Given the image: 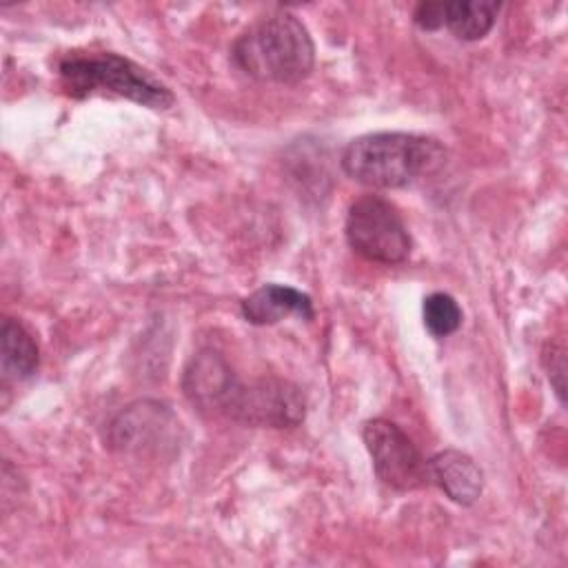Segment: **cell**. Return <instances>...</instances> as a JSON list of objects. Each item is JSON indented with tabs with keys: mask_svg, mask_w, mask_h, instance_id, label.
<instances>
[{
	"mask_svg": "<svg viewBox=\"0 0 568 568\" xmlns=\"http://www.w3.org/2000/svg\"><path fill=\"white\" fill-rule=\"evenodd\" d=\"M175 426L180 422L164 404L142 399L109 422L104 442L120 453H160L164 444H173Z\"/></svg>",
	"mask_w": 568,
	"mask_h": 568,
	"instance_id": "cell-7",
	"label": "cell"
},
{
	"mask_svg": "<svg viewBox=\"0 0 568 568\" xmlns=\"http://www.w3.org/2000/svg\"><path fill=\"white\" fill-rule=\"evenodd\" d=\"M344 235L357 255L388 266L408 260L413 248L402 215L379 195H362L348 206Z\"/></svg>",
	"mask_w": 568,
	"mask_h": 568,
	"instance_id": "cell-5",
	"label": "cell"
},
{
	"mask_svg": "<svg viewBox=\"0 0 568 568\" xmlns=\"http://www.w3.org/2000/svg\"><path fill=\"white\" fill-rule=\"evenodd\" d=\"M233 368L213 348H202L193 353L182 373V390L184 397L202 413L215 415L222 402V395L233 379Z\"/></svg>",
	"mask_w": 568,
	"mask_h": 568,
	"instance_id": "cell-8",
	"label": "cell"
},
{
	"mask_svg": "<svg viewBox=\"0 0 568 568\" xmlns=\"http://www.w3.org/2000/svg\"><path fill=\"white\" fill-rule=\"evenodd\" d=\"M233 64L257 82L297 84L315 67V44L291 11H273L251 22L231 44Z\"/></svg>",
	"mask_w": 568,
	"mask_h": 568,
	"instance_id": "cell-1",
	"label": "cell"
},
{
	"mask_svg": "<svg viewBox=\"0 0 568 568\" xmlns=\"http://www.w3.org/2000/svg\"><path fill=\"white\" fill-rule=\"evenodd\" d=\"M60 84L67 95H118L149 109H169L171 89L151 71L113 51H73L58 62Z\"/></svg>",
	"mask_w": 568,
	"mask_h": 568,
	"instance_id": "cell-3",
	"label": "cell"
},
{
	"mask_svg": "<svg viewBox=\"0 0 568 568\" xmlns=\"http://www.w3.org/2000/svg\"><path fill=\"white\" fill-rule=\"evenodd\" d=\"M215 415L255 428H293L304 422L306 399L300 386L286 379L257 377L244 382L233 375Z\"/></svg>",
	"mask_w": 568,
	"mask_h": 568,
	"instance_id": "cell-4",
	"label": "cell"
},
{
	"mask_svg": "<svg viewBox=\"0 0 568 568\" xmlns=\"http://www.w3.org/2000/svg\"><path fill=\"white\" fill-rule=\"evenodd\" d=\"M501 4L495 0H457L444 4V27L464 42L488 36Z\"/></svg>",
	"mask_w": 568,
	"mask_h": 568,
	"instance_id": "cell-12",
	"label": "cell"
},
{
	"mask_svg": "<svg viewBox=\"0 0 568 568\" xmlns=\"http://www.w3.org/2000/svg\"><path fill=\"white\" fill-rule=\"evenodd\" d=\"M364 446L375 475L390 488L408 493L428 486L426 459L413 439L393 422L375 417L362 426Z\"/></svg>",
	"mask_w": 568,
	"mask_h": 568,
	"instance_id": "cell-6",
	"label": "cell"
},
{
	"mask_svg": "<svg viewBox=\"0 0 568 568\" xmlns=\"http://www.w3.org/2000/svg\"><path fill=\"white\" fill-rule=\"evenodd\" d=\"M541 362L546 366V373H548V379L559 397V402H564V377H566V351L564 346H557V344H546L544 353H541Z\"/></svg>",
	"mask_w": 568,
	"mask_h": 568,
	"instance_id": "cell-14",
	"label": "cell"
},
{
	"mask_svg": "<svg viewBox=\"0 0 568 568\" xmlns=\"http://www.w3.org/2000/svg\"><path fill=\"white\" fill-rule=\"evenodd\" d=\"M428 484H435L450 501L473 506L484 490V473L475 459L462 450L446 448L426 459Z\"/></svg>",
	"mask_w": 568,
	"mask_h": 568,
	"instance_id": "cell-9",
	"label": "cell"
},
{
	"mask_svg": "<svg viewBox=\"0 0 568 568\" xmlns=\"http://www.w3.org/2000/svg\"><path fill=\"white\" fill-rule=\"evenodd\" d=\"M339 164L351 180L364 186L402 189L437 173L446 164V149L435 138L377 131L351 140Z\"/></svg>",
	"mask_w": 568,
	"mask_h": 568,
	"instance_id": "cell-2",
	"label": "cell"
},
{
	"mask_svg": "<svg viewBox=\"0 0 568 568\" xmlns=\"http://www.w3.org/2000/svg\"><path fill=\"white\" fill-rule=\"evenodd\" d=\"M444 4L442 0H426L419 2L413 11V22L422 31H439L444 29Z\"/></svg>",
	"mask_w": 568,
	"mask_h": 568,
	"instance_id": "cell-15",
	"label": "cell"
},
{
	"mask_svg": "<svg viewBox=\"0 0 568 568\" xmlns=\"http://www.w3.org/2000/svg\"><path fill=\"white\" fill-rule=\"evenodd\" d=\"M424 326L433 337H448L462 326V308L457 300L448 293H430L424 297L422 304Z\"/></svg>",
	"mask_w": 568,
	"mask_h": 568,
	"instance_id": "cell-13",
	"label": "cell"
},
{
	"mask_svg": "<svg viewBox=\"0 0 568 568\" xmlns=\"http://www.w3.org/2000/svg\"><path fill=\"white\" fill-rule=\"evenodd\" d=\"M242 317L253 326H271L291 315L313 320V300L300 288L286 284H264L240 302Z\"/></svg>",
	"mask_w": 568,
	"mask_h": 568,
	"instance_id": "cell-10",
	"label": "cell"
},
{
	"mask_svg": "<svg viewBox=\"0 0 568 568\" xmlns=\"http://www.w3.org/2000/svg\"><path fill=\"white\" fill-rule=\"evenodd\" d=\"M40 351L33 335L13 317L0 326V371L4 379H27L38 371Z\"/></svg>",
	"mask_w": 568,
	"mask_h": 568,
	"instance_id": "cell-11",
	"label": "cell"
}]
</instances>
